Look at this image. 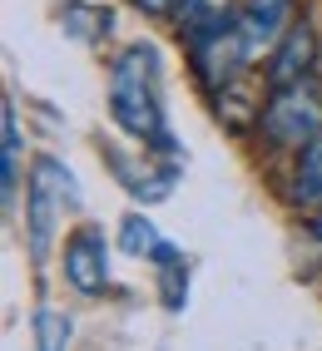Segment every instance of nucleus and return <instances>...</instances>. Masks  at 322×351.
I'll return each mask as SVG.
<instances>
[{
  "label": "nucleus",
  "mask_w": 322,
  "mask_h": 351,
  "mask_svg": "<svg viewBox=\"0 0 322 351\" xmlns=\"http://www.w3.org/2000/svg\"><path fill=\"white\" fill-rule=\"evenodd\" d=\"M109 114L129 138H139L144 149L179 154L164 114V64H159L154 45H129L109 69Z\"/></svg>",
  "instance_id": "obj_1"
},
{
  "label": "nucleus",
  "mask_w": 322,
  "mask_h": 351,
  "mask_svg": "<svg viewBox=\"0 0 322 351\" xmlns=\"http://www.w3.org/2000/svg\"><path fill=\"white\" fill-rule=\"evenodd\" d=\"M75 203H80L75 173L65 169L60 158H35L30 189H25V247H30L35 267L50 263V247H55V232L65 223V208H75Z\"/></svg>",
  "instance_id": "obj_2"
},
{
  "label": "nucleus",
  "mask_w": 322,
  "mask_h": 351,
  "mask_svg": "<svg viewBox=\"0 0 322 351\" xmlns=\"http://www.w3.org/2000/svg\"><path fill=\"white\" fill-rule=\"evenodd\" d=\"M268 144L278 149H303L312 134H322V89L312 80H297L283 89H268V109L258 114Z\"/></svg>",
  "instance_id": "obj_3"
},
{
  "label": "nucleus",
  "mask_w": 322,
  "mask_h": 351,
  "mask_svg": "<svg viewBox=\"0 0 322 351\" xmlns=\"http://www.w3.org/2000/svg\"><path fill=\"white\" fill-rule=\"evenodd\" d=\"M65 282L75 292H84V297L109 292L114 272H109V243H104L100 228L84 223V228L70 232V243H65Z\"/></svg>",
  "instance_id": "obj_4"
},
{
  "label": "nucleus",
  "mask_w": 322,
  "mask_h": 351,
  "mask_svg": "<svg viewBox=\"0 0 322 351\" xmlns=\"http://www.w3.org/2000/svg\"><path fill=\"white\" fill-rule=\"evenodd\" d=\"M233 30L243 35L248 55L258 60L263 50H273V45L292 30V0H238Z\"/></svg>",
  "instance_id": "obj_5"
},
{
  "label": "nucleus",
  "mask_w": 322,
  "mask_h": 351,
  "mask_svg": "<svg viewBox=\"0 0 322 351\" xmlns=\"http://www.w3.org/2000/svg\"><path fill=\"white\" fill-rule=\"evenodd\" d=\"M104 163L114 169V178L124 183V193L144 198V203H159L174 193V178L183 173V158H164L159 169H144V163H134L124 149H104Z\"/></svg>",
  "instance_id": "obj_6"
},
{
  "label": "nucleus",
  "mask_w": 322,
  "mask_h": 351,
  "mask_svg": "<svg viewBox=\"0 0 322 351\" xmlns=\"http://www.w3.org/2000/svg\"><path fill=\"white\" fill-rule=\"evenodd\" d=\"M317 55V35L312 25L303 20V25H292L278 45H273V64H268V89H283V84H297L308 80V64Z\"/></svg>",
  "instance_id": "obj_7"
},
{
  "label": "nucleus",
  "mask_w": 322,
  "mask_h": 351,
  "mask_svg": "<svg viewBox=\"0 0 322 351\" xmlns=\"http://www.w3.org/2000/svg\"><path fill=\"white\" fill-rule=\"evenodd\" d=\"M233 0H183L179 5V30L183 40H194V35H209V30H223V25H233Z\"/></svg>",
  "instance_id": "obj_8"
},
{
  "label": "nucleus",
  "mask_w": 322,
  "mask_h": 351,
  "mask_svg": "<svg viewBox=\"0 0 322 351\" xmlns=\"http://www.w3.org/2000/svg\"><path fill=\"white\" fill-rule=\"evenodd\" d=\"M292 183H297L292 198L303 208H322V134H312L303 144V158H297V178Z\"/></svg>",
  "instance_id": "obj_9"
},
{
  "label": "nucleus",
  "mask_w": 322,
  "mask_h": 351,
  "mask_svg": "<svg viewBox=\"0 0 322 351\" xmlns=\"http://www.w3.org/2000/svg\"><path fill=\"white\" fill-rule=\"evenodd\" d=\"M0 124H5V144H0V193H5V208H10L15 189H20V119H15V104L0 109Z\"/></svg>",
  "instance_id": "obj_10"
},
{
  "label": "nucleus",
  "mask_w": 322,
  "mask_h": 351,
  "mask_svg": "<svg viewBox=\"0 0 322 351\" xmlns=\"http://www.w3.org/2000/svg\"><path fill=\"white\" fill-rule=\"evenodd\" d=\"M60 20H65V35H75V40H84V45H100V40L109 35V25H114V15H109L104 5H80V0L65 5Z\"/></svg>",
  "instance_id": "obj_11"
},
{
  "label": "nucleus",
  "mask_w": 322,
  "mask_h": 351,
  "mask_svg": "<svg viewBox=\"0 0 322 351\" xmlns=\"http://www.w3.org/2000/svg\"><path fill=\"white\" fill-rule=\"evenodd\" d=\"M159 243H164V238H159V228H154L144 213H129V218L119 223V247H124L129 257H154Z\"/></svg>",
  "instance_id": "obj_12"
},
{
  "label": "nucleus",
  "mask_w": 322,
  "mask_h": 351,
  "mask_svg": "<svg viewBox=\"0 0 322 351\" xmlns=\"http://www.w3.org/2000/svg\"><path fill=\"white\" fill-rule=\"evenodd\" d=\"M65 346H70V317L55 307H40L35 312V351H65Z\"/></svg>",
  "instance_id": "obj_13"
},
{
  "label": "nucleus",
  "mask_w": 322,
  "mask_h": 351,
  "mask_svg": "<svg viewBox=\"0 0 322 351\" xmlns=\"http://www.w3.org/2000/svg\"><path fill=\"white\" fill-rule=\"evenodd\" d=\"M134 5H139L144 15H179L183 0H134Z\"/></svg>",
  "instance_id": "obj_14"
},
{
  "label": "nucleus",
  "mask_w": 322,
  "mask_h": 351,
  "mask_svg": "<svg viewBox=\"0 0 322 351\" xmlns=\"http://www.w3.org/2000/svg\"><path fill=\"white\" fill-rule=\"evenodd\" d=\"M317 232H322V208H317Z\"/></svg>",
  "instance_id": "obj_15"
}]
</instances>
